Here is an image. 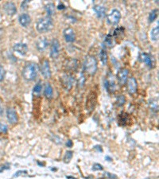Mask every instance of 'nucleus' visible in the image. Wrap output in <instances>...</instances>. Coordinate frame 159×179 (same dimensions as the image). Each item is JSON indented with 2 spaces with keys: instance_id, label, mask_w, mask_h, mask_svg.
Returning <instances> with one entry per match:
<instances>
[{
  "instance_id": "f257e3e1",
  "label": "nucleus",
  "mask_w": 159,
  "mask_h": 179,
  "mask_svg": "<svg viewBox=\"0 0 159 179\" xmlns=\"http://www.w3.org/2000/svg\"><path fill=\"white\" fill-rule=\"evenodd\" d=\"M38 70V66L36 63L29 62L24 66V68L22 69V76L25 80L31 81L37 77Z\"/></svg>"
},
{
  "instance_id": "f03ea898",
  "label": "nucleus",
  "mask_w": 159,
  "mask_h": 179,
  "mask_svg": "<svg viewBox=\"0 0 159 179\" xmlns=\"http://www.w3.org/2000/svg\"><path fill=\"white\" fill-rule=\"evenodd\" d=\"M83 69L85 73L89 75H94L97 71V61L92 56H87L85 57Z\"/></svg>"
},
{
  "instance_id": "7ed1b4c3",
  "label": "nucleus",
  "mask_w": 159,
  "mask_h": 179,
  "mask_svg": "<svg viewBox=\"0 0 159 179\" xmlns=\"http://www.w3.org/2000/svg\"><path fill=\"white\" fill-rule=\"evenodd\" d=\"M53 20L51 17L46 16V17L39 18L37 22L36 29L39 33H45L50 30L53 28Z\"/></svg>"
},
{
  "instance_id": "20e7f679",
  "label": "nucleus",
  "mask_w": 159,
  "mask_h": 179,
  "mask_svg": "<svg viewBox=\"0 0 159 179\" xmlns=\"http://www.w3.org/2000/svg\"><path fill=\"white\" fill-rule=\"evenodd\" d=\"M97 96L94 92H91L88 96L87 100H86V110L88 112H91L94 110L95 107L96 105Z\"/></svg>"
},
{
  "instance_id": "39448f33",
  "label": "nucleus",
  "mask_w": 159,
  "mask_h": 179,
  "mask_svg": "<svg viewBox=\"0 0 159 179\" xmlns=\"http://www.w3.org/2000/svg\"><path fill=\"white\" fill-rule=\"evenodd\" d=\"M107 22L111 25H117L121 19V13L117 9H114L107 15Z\"/></svg>"
},
{
  "instance_id": "423d86ee",
  "label": "nucleus",
  "mask_w": 159,
  "mask_h": 179,
  "mask_svg": "<svg viewBox=\"0 0 159 179\" xmlns=\"http://www.w3.org/2000/svg\"><path fill=\"white\" fill-rule=\"evenodd\" d=\"M60 42L57 39L53 38L51 41L50 45V56L51 57L57 58L60 54Z\"/></svg>"
},
{
  "instance_id": "0eeeda50",
  "label": "nucleus",
  "mask_w": 159,
  "mask_h": 179,
  "mask_svg": "<svg viewBox=\"0 0 159 179\" xmlns=\"http://www.w3.org/2000/svg\"><path fill=\"white\" fill-rule=\"evenodd\" d=\"M41 73L44 77L47 79V78H50L51 77V69L50 65H49V61L47 59H45L42 62H41Z\"/></svg>"
},
{
  "instance_id": "6e6552de",
  "label": "nucleus",
  "mask_w": 159,
  "mask_h": 179,
  "mask_svg": "<svg viewBox=\"0 0 159 179\" xmlns=\"http://www.w3.org/2000/svg\"><path fill=\"white\" fill-rule=\"evenodd\" d=\"M63 35H64V38H65L66 42L68 43H72L74 42L76 40V34L75 31L72 28H65L63 31Z\"/></svg>"
},
{
  "instance_id": "1a4fd4ad",
  "label": "nucleus",
  "mask_w": 159,
  "mask_h": 179,
  "mask_svg": "<svg viewBox=\"0 0 159 179\" xmlns=\"http://www.w3.org/2000/svg\"><path fill=\"white\" fill-rule=\"evenodd\" d=\"M129 70L127 69H121L117 73V80L120 85H123L127 83L128 79Z\"/></svg>"
},
{
  "instance_id": "9d476101",
  "label": "nucleus",
  "mask_w": 159,
  "mask_h": 179,
  "mask_svg": "<svg viewBox=\"0 0 159 179\" xmlns=\"http://www.w3.org/2000/svg\"><path fill=\"white\" fill-rule=\"evenodd\" d=\"M3 10L8 16H14L17 13V8L14 3L7 2L3 5Z\"/></svg>"
},
{
  "instance_id": "9b49d317",
  "label": "nucleus",
  "mask_w": 159,
  "mask_h": 179,
  "mask_svg": "<svg viewBox=\"0 0 159 179\" xmlns=\"http://www.w3.org/2000/svg\"><path fill=\"white\" fill-rule=\"evenodd\" d=\"M49 46L48 39L46 38V37H40L38 38L36 41V48L38 49V50L40 52H43L44 50H46L47 47Z\"/></svg>"
},
{
  "instance_id": "f8f14e48",
  "label": "nucleus",
  "mask_w": 159,
  "mask_h": 179,
  "mask_svg": "<svg viewBox=\"0 0 159 179\" xmlns=\"http://www.w3.org/2000/svg\"><path fill=\"white\" fill-rule=\"evenodd\" d=\"M127 91L130 94H134L137 91L138 83L135 77H130L127 79Z\"/></svg>"
},
{
  "instance_id": "ddd939ff",
  "label": "nucleus",
  "mask_w": 159,
  "mask_h": 179,
  "mask_svg": "<svg viewBox=\"0 0 159 179\" xmlns=\"http://www.w3.org/2000/svg\"><path fill=\"white\" fill-rule=\"evenodd\" d=\"M73 81H74V78L72 77L71 75L66 74V75L61 77V83H62L64 88L66 89H70L72 88Z\"/></svg>"
},
{
  "instance_id": "4468645a",
  "label": "nucleus",
  "mask_w": 159,
  "mask_h": 179,
  "mask_svg": "<svg viewBox=\"0 0 159 179\" xmlns=\"http://www.w3.org/2000/svg\"><path fill=\"white\" fill-rule=\"evenodd\" d=\"M7 117L8 121L11 124H16L18 121V116L17 112L15 111V109L9 108L7 111Z\"/></svg>"
},
{
  "instance_id": "2eb2a0df",
  "label": "nucleus",
  "mask_w": 159,
  "mask_h": 179,
  "mask_svg": "<svg viewBox=\"0 0 159 179\" xmlns=\"http://www.w3.org/2000/svg\"><path fill=\"white\" fill-rule=\"evenodd\" d=\"M14 50L22 56H25L28 52V46L25 43H17L14 46Z\"/></svg>"
},
{
  "instance_id": "dca6fc26",
  "label": "nucleus",
  "mask_w": 159,
  "mask_h": 179,
  "mask_svg": "<svg viewBox=\"0 0 159 179\" xmlns=\"http://www.w3.org/2000/svg\"><path fill=\"white\" fill-rule=\"evenodd\" d=\"M18 22L22 27H27L31 22V18L28 14H22L18 18Z\"/></svg>"
},
{
  "instance_id": "f3484780",
  "label": "nucleus",
  "mask_w": 159,
  "mask_h": 179,
  "mask_svg": "<svg viewBox=\"0 0 159 179\" xmlns=\"http://www.w3.org/2000/svg\"><path fill=\"white\" fill-rule=\"evenodd\" d=\"M141 58L142 61H144V63L149 68H153L154 66V62H153V58L150 55L147 54L146 53H143L141 54Z\"/></svg>"
},
{
  "instance_id": "a211bd4d",
  "label": "nucleus",
  "mask_w": 159,
  "mask_h": 179,
  "mask_svg": "<svg viewBox=\"0 0 159 179\" xmlns=\"http://www.w3.org/2000/svg\"><path fill=\"white\" fill-rule=\"evenodd\" d=\"M93 10H94V11L96 12V14L97 17L98 18H104V16L106 15V12H107L106 8L104 7H103V6H100V5L95 6L94 7H93Z\"/></svg>"
},
{
  "instance_id": "6ab92c4d",
  "label": "nucleus",
  "mask_w": 159,
  "mask_h": 179,
  "mask_svg": "<svg viewBox=\"0 0 159 179\" xmlns=\"http://www.w3.org/2000/svg\"><path fill=\"white\" fill-rule=\"evenodd\" d=\"M130 119L129 115L127 113H122L119 116V124L121 126H126L129 124Z\"/></svg>"
},
{
  "instance_id": "aec40b11",
  "label": "nucleus",
  "mask_w": 159,
  "mask_h": 179,
  "mask_svg": "<svg viewBox=\"0 0 159 179\" xmlns=\"http://www.w3.org/2000/svg\"><path fill=\"white\" fill-rule=\"evenodd\" d=\"M53 88L51 86V85L49 83H46V85H45V88H44V95L46 96V98H51V97L53 96Z\"/></svg>"
},
{
  "instance_id": "412c9836",
  "label": "nucleus",
  "mask_w": 159,
  "mask_h": 179,
  "mask_svg": "<svg viewBox=\"0 0 159 179\" xmlns=\"http://www.w3.org/2000/svg\"><path fill=\"white\" fill-rule=\"evenodd\" d=\"M45 9H46V11L47 13V16L49 17H51L52 15H54L55 13V6L53 3H48L45 6Z\"/></svg>"
},
{
  "instance_id": "4be33fe9",
  "label": "nucleus",
  "mask_w": 159,
  "mask_h": 179,
  "mask_svg": "<svg viewBox=\"0 0 159 179\" xmlns=\"http://www.w3.org/2000/svg\"><path fill=\"white\" fill-rule=\"evenodd\" d=\"M159 37V27L158 26L154 27L150 31V38L152 41H158Z\"/></svg>"
},
{
  "instance_id": "5701e85b",
  "label": "nucleus",
  "mask_w": 159,
  "mask_h": 179,
  "mask_svg": "<svg viewBox=\"0 0 159 179\" xmlns=\"http://www.w3.org/2000/svg\"><path fill=\"white\" fill-rule=\"evenodd\" d=\"M99 58H100V61L103 63L104 66H106L107 63V52L105 49H102L100 50V53H99Z\"/></svg>"
},
{
  "instance_id": "b1692460",
  "label": "nucleus",
  "mask_w": 159,
  "mask_h": 179,
  "mask_svg": "<svg viewBox=\"0 0 159 179\" xmlns=\"http://www.w3.org/2000/svg\"><path fill=\"white\" fill-rule=\"evenodd\" d=\"M104 86H105V88H106L108 92H114V90H115V85H114V83H111V81H109L107 80H105Z\"/></svg>"
},
{
  "instance_id": "393cba45",
  "label": "nucleus",
  "mask_w": 159,
  "mask_h": 179,
  "mask_svg": "<svg viewBox=\"0 0 159 179\" xmlns=\"http://www.w3.org/2000/svg\"><path fill=\"white\" fill-rule=\"evenodd\" d=\"M157 16H158V10H153L149 14V22L151 23L156 19Z\"/></svg>"
},
{
  "instance_id": "a878e982",
  "label": "nucleus",
  "mask_w": 159,
  "mask_h": 179,
  "mask_svg": "<svg viewBox=\"0 0 159 179\" xmlns=\"http://www.w3.org/2000/svg\"><path fill=\"white\" fill-rule=\"evenodd\" d=\"M149 108L154 110V111H157L158 108V101H156L155 99H152L149 101Z\"/></svg>"
},
{
  "instance_id": "bb28decb",
  "label": "nucleus",
  "mask_w": 159,
  "mask_h": 179,
  "mask_svg": "<svg viewBox=\"0 0 159 179\" xmlns=\"http://www.w3.org/2000/svg\"><path fill=\"white\" fill-rule=\"evenodd\" d=\"M105 43L108 46H113V36H111V34H107L105 38Z\"/></svg>"
},
{
  "instance_id": "cd10ccee",
  "label": "nucleus",
  "mask_w": 159,
  "mask_h": 179,
  "mask_svg": "<svg viewBox=\"0 0 159 179\" xmlns=\"http://www.w3.org/2000/svg\"><path fill=\"white\" fill-rule=\"evenodd\" d=\"M41 89H42V85H41V82L37 83L35 86L34 87V92L35 94H39L40 92H41Z\"/></svg>"
},
{
  "instance_id": "c85d7f7f",
  "label": "nucleus",
  "mask_w": 159,
  "mask_h": 179,
  "mask_svg": "<svg viewBox=\"0 0 159 179\" xmlns=\"http://www.w3.org/2000/svg\"><path fill=\"white\" fill-rule=\"evenodd\" d=\"M124 33V28L123 27H119V28H116L114 31V37H118L119 36L120 34H123Z\"/></svg>"
},
{
  "instance_id": "c756f323",
  "label": "nucleus",
  "mask_w": 159,
  "mask_h": 179,
  "mask_svg": "<svg viewBox=\"0 0 159 179\" xmlns=\"http://www.w3.org/2000/svg\"><path fill=\"white\" fill-rule=\"evenodd\" d=\"M126 99L124 96H119L117 98V105L118 106H123V104H125Z\"/></svg>"
},
{
  "instance_id": "7c9ffc66",
  "label": "nucleus",
  "mask_w": 159,
  "mask_h": 179,
  "mask_svg": "<svg viewBox=\"0 0 159 179\" xmlns=\"http://www.w3.org/2000/svg\"><path fill=\"white\" fill-rule=\"evenodd\" d=\"M8 130V127L7 124H3L2 122H0V133H6Z\"/></svg>"
},
{
  "instance_id": "2f4dec72",
  "label": "nucleus",
  "mask_w": 159,
  "mask_h": 179,
  "mask_svg": "<svg viewBox=\"0 0 159 179\" xmlns=\"http://www.w3.org/2000/svg\"><path fill=\"white\" fill-rule=\"evenodd\" d=\"M6 75V71L4 69L3 66H0V81H2V80L4 79Z\"/></svg>"
},
{
  "instance_id": "473e14b6",
  "label": "nucleus",
  "mask_w": 159,
  "mask_h": 179,
  "mask_svg": "<svg viewBox=\"0 0 159 179\" xmlns=\"http://www.w3.org/2000/svg\"><path fill=\"white\" fill-rule=\"evenodd\" d=\"M85 76H84V74H81V76H80V77L79 79V81H78V85H79L80 87H82L83 85H85Z\"/></svg>"
},
{
  "instance_id": "72a5a7b5",
  "label": "nucleus",
  "mask_w": 159,
  "mask_h": 179,
  "mask_svg": "<svg viewBox=\"0 0 159 179\" xmlns=\"http://www.w3.org/2000/svg\"><path fill=\"white\" fill-rule=\"evenodd\" d=\"M72 151H67L66 154H65V162H69V160L72 158Z\"/></svg>"
},
{
  "instance_id": "f704fd0d",
  "label": "nucleus",
  "mask_w": 159,
  "mask_h": 179,
  "mask_svg": "<svg viewBox=\"0 0 159 179\" xmlns=\"http://www.w3.org/2000/svg\"><path fill=\"white\" fill-rule=\"evenodd\" d=\"M93 169H103V167H102L101 165L95 164L94 167H93Z\"/></svg>"
},
{
  "instance_id": "c9c22d12",
  "label": "nucleus",
  "mask_w": 159,
  "mask_h": 179,
  "mask_svg": "<svg viewBox=\"0 0 159 179\" xmlns=\"http://www.w3.org/2000/svg\"><path fill=\"white\" fill-rule=\"evenodd\" d=\"M3 113V107H2V104H1V99H0V116H2Z\"/></svg>"
},
{
  "instance_id": "e433bc0d",
  "label": "nucleus",
  "mask_w": 159,
  "mask_h": 179,
  "mask_svg": "<svg viewBox=\"0 0 159 179\" xmlns=\"http://www.w3.org/2000/svg\"><path fill=\"white\" fill-rule=\"evenodd\" d=\"M57 8L59 10H63V9H65V6L63 5V4H60V5H58Z\"/></svg>"
},
{
  "instance_id": "4c0bfd02",
  "label": "nucleus",
  "mask_w": 159,
  "mask_h": 179,
  "mask_svg": "<svg viewBox=\"0 0 159 179\" xmlns=\"http://www.w3.org/2000/svg\"><path fill=\"white\" fill-rule=\"evenodd\" d=\"M72 141H68V143H67V146L68 147H72Z\"/></svg>"
}]
</instances>
